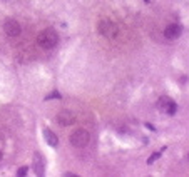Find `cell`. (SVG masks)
Masks as SVG:
<instances>
[{
	"label": "cell",
	"instance_id": "1",
	"mask_svg": "<svg viewBox=\"0 0 189 177\" xmlns=\"http://www.w3.org/2000/svg\"><path fill=\"white\" fill-rule=\"evenodd\" d=\"M37 42H39V45L42 48H52V47L57 45V42H59V35H57V32L54 30V28H45V30H42L39 34Z\"/></svg>",
	"mask_w": 189,
	"mask_h": 177
},
{
	"label": "cell",
	"instance_id": "2",
	"mask_svg": "<svg viewBox=\"0 0 189 177\" xmlns=\"http://www.w3.org/2000/svg\"><path fill=\"white\" fill-rule=\"evenodd\" d=\"M89 142V132L84 129H77L75 132L71 135V144L74 147H84Z\"/></svg>",
	"mask_w": 189,
	"mask_h": 177
},
{
	"label": "cell",
	"instance_id": "3",
	"mask_svg": "<svg viewBox=\"0 0 189 177\" xmlns=\"http://www.w3.org/2000/svg\"><path fill=\"white\" fill-rule=\"evenodd\" d=\"M99 32L104 37L114 39V37L119 34V28H117V25H114L112 22H109V20H102V22L99 23Z\"/></svg>",
	"mask_w": 189,
	"mask_h": 177
},
{
	"label": "cell",
	"instance_id": "4",
	"mask_svg": "<svg viewBox=\"0 0 189 177\" xmlns=\"http://www.w3.org/2000/svg\"><path fill=\"white\" fill-rule=\"evenodd\" d=\"M3 30H5V34L9 37H17V35H20L22 28H20V23L17 22V20L9 19V20L3 22Z\"/></svg>",
	"mask_w": 189,
	"mask_h": 177
},
{
	"label": "cell",
	"instance_id": "5",
	"mask_svg": "<svg viewBox=\"0 0 189 177\" xmlns=\"http://www.w3.org/2000/svg\"><path fill=\"white\" fill-rule=\"evenodd\" d=\"M57 122L60 125H71L75 122V115L72 112H69V110H62V112L57 114Z\"/></svg>",
	"mask_w": 189,
	"mask_h": 177
},
{
	"label": "cell",
	"instance_id": "6",
	"mask_svg": "<svg viewBox=\"0 0 189 177\" xmlns=\"http://www.w3.org/2000/svg\"><path fill=\"white\" fill-rule=\"evenodd\" d=\"M181 32H183L181 25H178V23H171V25L166 27V30H164V35H166V39L174 40V39H178V37L181 35Z\"/></svg>",
	"mask_w": 189,
	"mask_h": 177
},
{
	"label": "cell",
	"instance_id": "7",
	"mask_svg": "<svg viewBox=\"0 0 189 177\" xmlns=\"http://www.w3.org/2000/svg\"><path fill=\"white\" fill-rule=\"evenodd\" d=\"M34 171L37 172V175L44 174V159L40 154H35V157H34Z\"/></svg>",
	"mask_w": 189,
	"mask_h": 177
},
{
	"label": "cell",
	"instance_id": "8",
	"mask_svg": "<svg viewBox=\"0 0 189 177\" xmlns=\"http://www.w3.org/2000/svg\"><path fill=\"white\" fill-rule=\"evenodd\" d=\"M44 137H45V141H47L49 145H52V147H55L57 144H59V139H57V135L52 132V130H49V129H44Z\"/></svg>",
	"mask_w": 189,
	"mask_h": 177
},
{
	"label": "cell",
	"instance_id": "9",
	"mask_svg": "<svg viewBox=\"0 0 189 177\" xmlns=\"http://www.w3.org/2000/svg\"><path fill=\"white\" fill-rule=\"evenodd\" d=\"M169 104H171V99L169 97H161L157 100V109L161 110V112H166V109L169 107Z\"/></svg>",
	"mask_w": 189,
	"mask_h": 177
},
{
	"label": "cell",
	"instance_id": "10",
	"mask_svg": "<svg viewBox=\"0 0 189 177\" xmlns=\"http://www.w3.org/2000/svg\"><path fill=\"white\" fill-rule=\"evenodd\" d=\"M176 110H178V104H176L174 100H171L169 107H167V109H166V114H169V115H174V114H176Z\"/></svg>",
	"mask_w": 189,
	"mask_h": 177
},
{
	"label": "cell",
	"instance_id": "11",
	"mask_svg": "<svg viewBox=\"0 0 189 177\" xmlns=\"http://www.w3.org/2000/svg\"><path fill=\"white\" fill-rule=\"evenodd\" d=\"M159 155H161V152H154V154L149 157V160H147V164H154V160L159 159Z\"/></svg>",
	"mask_w": 189,
	"mask_h": 177
},
{
	"label": "cell",
	"instance_id": "12",
	"mask_svg": "<svg viewBox=\"0 0 189 177\" xmlns=\"http://www.w3.org/2000/svg\"><path fill=\"white\" fill-rule=\"evenodd\" d=\"M45 99H47V100H49V99H60V94L59 92H52L50 95H47Z\"/></svg>",
	"mask_w": 189,
	"mask_h": 177
},
{
	"label": "cell",
	"instance_id": "13",
	"mask_svg": "<svg viewBox=\"0 0 189 177\" xmlns=\"http://www.w3.org/2000/svg\"><path fill=\"white\" fill-rule=\"evenodd\" d=\"M27 171H28L27 167H20L19 171H17V174H19V175H25V174H27Z\"/></svg>",
	"mask_w": 189,
	"mask_h": 177
},
{
	"label": "cell",
	"instance_id": "14",
	"mask_svg": "<svg viewBox=\"0 0 189 177\" xmlns=\"http://www.w3.org/2000/svg\"><path fill=\"white\" fill-rule=\"evenodd\" d=\"M0 159H2V152H0Z\"/></svg>",
	"mask_w": 189,
	"mask_h": 177
}]
</instances>
